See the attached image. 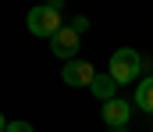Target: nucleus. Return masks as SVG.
Returning a JSON list of instances; mask_svg holds the SVG:
<instances>
[{"instance_id": "1", "label": "nucleus", "mask_w": 153, "mask_h": 132, "mask_svg": "<svg viewBox=\"0 0 153 132\" xmlns=\"http://www.w3.org/2000/svg\"><path fill=\"white\" fill-rule=\"evenodd\" d=\"M111 72V79H114L117 86H125V82H135L139 75H143V54L139 50H132V46H121L111 54V64H107Z\"/></svg>"}, {"instance_id": "2", "label": "nucleus", "mask_w": 153, "mask_h": 132, "mask_svg": "<svg viewBox=\"0 0 153 132\" xmlns=\"http://www.w3.org/2000/svg\"><path fill=\"white\" fill-rule=\"evenodd\" d=\"M25 25H29V32L39 36V40H53V36L64 29V25H61V11H57V7H50V4H46V7H32Z\"/></svg>"}, {"instance_id": "3", "label": "nucleus", "mask_w": 153, "mask_h": 132, "mask_svg": "<svg viewBox=\"0 0 153 132\" xmlns=\"http://www.w3.org/2000/svg\"><path fill=\"white\" fill-rule=\"evenodd\" d=\"M61 79H64V82H68V86L71 89H89L93 86V82H96V68H93V64H89V61H64V68H61Z\"/></svg>"}, {"instance_id": "4", "label": "nucleus", "mask_w": 153, "mask_h": 132, "mask_svg": "<svg viewBox=\"0 0 153 132\" xmlns=\"http://www.w3.org/2000/svg\"><path fill=\"white\" fill-rule=\"evenodd\" d=\"M78 46H82V40H78V32L71 29V25H64L53 40H50V50H53V57H61V61H75Z\"/></svg>"}, {"instance_id": "5", "label": "nucleus", "mask_w": 153, "mask_h": 132, "mask_svg": "<svg viewBox=\"0 0 153 132\" xmlns=\"http://www.w3.org/2000/svg\"><path fill=\"white\" fill-rule=\"evenodd\" d=\"M103 122L111 125V129H121V125H128V118H132V104L128 100H121V96H114V100H107L103 104Z\"/></svg>"}, {"instance_id": "6", "label": "nucleus", "mask_w": 153, "mask_h": 132, "mask_svg": "<svg viewBox=\"0 0 153 132\" xmlns=\"http://www.w3.org/2000/svg\"><path fill=\"white\" fill-rule=\"evenodd\" d=\"M135 107L146 111V114H153V75L139 79V86H135Z\"/></svg>"}, {"instance_id": "7", "label": "nucleus", "mask_w": 153, "mask_h": 132, "mask_svg": "<svg viewBox=\"0 0 153 132\" xmlns=\"http://www.w3.org/2000/svg\"><path fill=\"white\" fill-rule=\"evenodd\" d=\"M89 89H93V96H100V100L107 104V100H114V93H117V82L111 79V75H96V82H93Z\"/></svg>"}, {"instance_id": "8", "label": "nucleus", "mask_w": 153, "mask_h": 132, "mask_svg": "<svg viewBox=\"0 0 153 132\" xmlns=\"http://www.w3.org/2000/svg\"><path fill=\"white\" fill-rule=\"evenodd\" d=\"M7 132H36L29 122H7Z\"/></svg>"}, {"instance_id": "9", "label": "nucleus", "mask_w": 153, "mask_h": 132, "mask_svg": "<svg viewBox=\"0 0 153 132\" xmlns=\"http://www.w3.org/2000/svg\"><path fill=\"white\" fill-rule=\"evenodd\" d=\"M85 25H89L85 18H75V22H71V29H75V32H85Z\"/></svg>"}, {"instance_id": "10", "label": "nucleus", "mask_w": 153, "mask_h": 132, "mask_svg": "<svg viewBox=\"0 0 153 132\" xmlns=\"http://www.w3.org/2000/svg\"><path fill=\"white\" fill-rule=\"evenodd\" d=\"M0 132H7V118L4 114H0Z\"/></svg>"}]
</instances>
